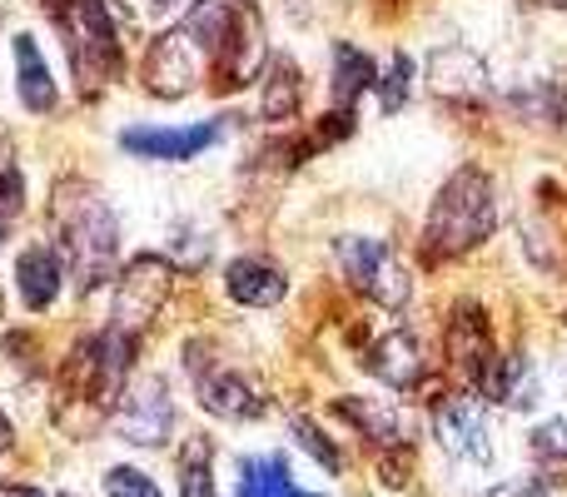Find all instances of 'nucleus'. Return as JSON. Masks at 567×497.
<instances>
[{"instance_id":"obj_1","label":"nucleus","mask_w":567,"mask_h":497,"mask_svg":"<svg viewBox=\"0 0 567 497\" xmlns=\"http://www.w3.org/2000/svg\"><path fill=\"white\" fill-rule=\"evenodd\" d=\"M493 229H498L493 179L483 175V169H453L449 185L433 195L429 219H423V253H429L433 263L458 259V253L478 249Z\"/></svg>"},{"instance_id":"obj_2","label":"nucleus","mask_w":567,"mask_h":497,"mask_svg":"<svg viewBox=\"0 0 567 497\" xmlns=\"http://www.w3.org/2000/svg\"><path fill=\"white\" fill-rule=\"evenodd\" d=\"M60 225V259L75 269L80 289H95V283L110 279V263H115L120 249V225H115V209L105 205V195L90 185H65L60 199L50 205Z\"/></svg>"},{"instance_id":"obj_3","label":"nucleus","mask_w":567,"mask_h":497,"mask_svg":"<svg viewBox=\"0 0 567 497\" xmlns=\"http://www.w3.org/2000/svg\"><path fill=\"white\" fill-rule=\"evenodd\" d=\"M50 15L65 30V50L70 65L85 85H100L120 70V45H115V25H110L105 0H55Z\"/></svg>"},{"instance_id":"obj_4","label":"nucleus","mask_w":567,"mask_h":497,"mask_svg":"<svg viewBox=\"0 0 567 497\" xmlns=\"http://www.w3.org/2000/svg\"><path fill=\"white\" fill-rule=\"evenodd\" d=\"M333 259H339L343 279L359 293H369L379 309H403V303H409L413 279H409V269L393 259L389 245L363 239V235H343V239H333Z\"/></svg>"},{"instance_id":"obj_5","label":"nucleus","mask_w":567,"mask_h":497,"mask_svg":"<svg viewBox=\"0 0 567 497\" xmlns=\"http://www.w3.org/2000/svg\"><path fill=\"white\" fill-rule=\"evenodd\" d=\"M175 428V403H169L165 379H135V389L120 393V408H115V433L125 443H140V448H159Z\"/></svg>"},{"instance_id":"obj_6","label":"nucleus","mask_w":567,"mask_h":497,"mask_svg":"<svg viewBox=\"0 0 567 497\" xmlns=\"http://www.w3.org/2000/svg\"><path fill=\"white\" fill-rule=\"evenodd\" d=\"M433 433H439V448L449 453L453 463H468V468H488L493 463L488 423H483V408L468 393L439 398V408H433Z\"/></svg>"},{"instance_id":"obj_7","label":"nucleus","mask_w":567,"mask_h":497,"mask_svg":"<svg viewBox=\"0 0 567 497\" xmlns=\"http://www.w3.org/2000/svg\"><path fill=\"white\" fill-rule=\"evenodd\" d=\"M205 60L209 55L195 45V35H189L185 25L169 30V35H159L155 45H150V55H145L150 95H159V100L189 95V90H195V80H199V70H205Z\"/></svg>"},{"instance_id":"obj_8","label":"nucleus","mask_w":567,"mask_h":497,"mask_svg":"<svg viewBox=\"0 0 567 497\" xmlns=\"http://www.w3.org/2000/svg\"><path fill=\"white\" fill-rule=\"evenodd\" d=\"M165 293H169V263L165 259H135L125 269V279H120V289H115V323L110 329H120V333H140L150 319H155V309L165 303Z\"/></svg>"},{"instance_id":"obj_9","label":"nucleus","mask_w":567,"mask_h":497,"mask_svg":"<svg viewBox=\"0 0 567 497\" xmlns=\"http://www.w3.org/2000/svg\"><path fill=\"white\" fill-rule=\"evenodd\" d=\"M225 135V125L219 120H205V125H185V130H169V125H135L120 135V145L130 149L135 159H195L205 155L215 139Z\"/></svg>"},{"instance_id":"obj_10","label":"nucleus","mask_w":567,"mask_h":497,"mask_svg":"<svg viewBox=\"0 0 567 497\" xmlns=\"http://www.w3.org/2000/svg\"><path fill=\"white\" fill-rule=\"evenodd\" d=\"M443 353H449L453 373H463V379L478 389V379L488 373V363H493V333H488V319H483L478 303H458V309H453Z\"/></svg>"},{"instance_id":"obj_11","label":"nucleus","mask_w":567,"mask_h":497,"mask_svg":"<svg viewBox=\"0 0 567 497\" xmlns=\"http://www.w3.org/2000/svg\"><path fill=\"white\" fill-rule=\"evenodd\" d=\"M363 369H369L373 379H383L389 389L409 393V389H419L423 383V369H429V363H423V349H419V339H413L409 329H389L383 339L369 343Z\"/></svg>"},{"instance_id":"obj_12","label":"nucleus","mask_w":567,"mask_h":497,"mask_svg":"<svg viewBox=\"0 0 567 497\" xmlns=\"http://www.w3.org/2000/svg\"><path fill=\"white\" fill-rule=\"evenodd\" d=\"M478 393L503 408H533L538 403V369H533L523 353H493L488 373L478 379Z\"/></svg>"},{"instance_id":"obj_13","label":"nucleus","mask_w":567,"mask_h":497,"mask_svg":"<svg viewBox=\"0 0 567 497\" xmlns=\"http://www.w3.org/2000/svg\"><path fill=\"white\" fill-rule=\"evenodd\" d=\"M225 289H229V299L245 303V309H275L284 293H289V279H284L279 263L245 253V259H235L225 269Z\"/></svg>"},{"instance_id":"obj_14","label":"nucleus","mask_w":567,"mask_h":497,"mask_svg":"<svg viewBox=\"0 0 567 497\" xmlns=\"http://www.w3.org/2000/svg\"><path fill=\"white\" fill-rule=\"evenodd\" d=\"M199 403H205L215 418H229V423H245V418H259V413H265L259 389L245 379V373H229V369L199 373Z\"/></svg>"},{"instance_id":"obj_15","label":"nucleus","mask_w":567,"mask_h":497,"mask_svg":"<svg viewBox=\"0 0 567 497\" xmlns=\"http://www.w3.org/2000/svg\"><path fill=\"white\" fill-rule=\"evenodd\" d=\"M60 279H65V259H60V249H50V245H30V249H20V259H16V289H20V299H25V309H50L55 303V293H60Z\"/></svg>"},{"instance_id":"obj_16","label":"nucleus","mask_w":567,"mask_h":497,"mask_svg":"<svg viewBox=\"0 0 567 497\" xmlns=\"http://www.w3.org/2000/svg\"><path fill=\"white\" fill-rule=\"evenodd\" d=\"M16 95L30 115H50L60 105V90L50 80L45 60L35 50V35H16Z\"/></svg>"},{"instance_id":"obj_17","label":"nucleus","mask_w":567,"mask_h":497,"mask_svg":"<svg viewBox=\"0 0 567 497\" xmlns=\"http://www.w3.org/2000/svg\"><path fill=\"white\" fill-rule=\"evenodd\" d=\"M239 497H319V493H303L299 483L289 478V463H284L279 453H269V458L239 463Z\"/></svg>"},{"instance_id":"obj_18","label":"nucleus","mask_w":567,"mask_h":497,"mask_svg":"<svg viewBox=\"0 0 567 497\" xmlns=\"http://www.w3.org/2000/svg\"><path fill=\"white\" fill-rule=\"evenodd\" d=\"M339 413L363 433V438L389 443V448H399L403 443V418H399V408H393L389 398H343Z\"/></svg>"},{"instance_id":"obj_19","label":"nucleus","mask_w":567,"mask_h":497,"mask_svg":"<svg viewBox=\"0 0 567 497\" xmlns=\"http://www.w3.org/2000/svg\"><path fill=\"white\" fill-rule=\"evenodd\" d=\"M369 85H379L373 60L363 55V50H353V45H333V105L353 115V100H359Z\"/></svg>"},{"instance_id":"obj_20","label":"nucleus","mask_w":567,"mask_h":497,"mask_svg":"<svg viewBox=\"0 0 567 497\" xmlns=\"http://www.w3.org/2000/svg\"><path fill=\"white\" fill-rule=\"evenodd\" d=\"M299 95H303L299 65H293V60H284V55H275V60H269V70H265V120H293Z\"/></svg>"},{"instance_id":"obj_21","label":"nucleus","mask_w":567,"mask_h":497,"mask_svg":"<svg viewBox=\"0 0 567 497\" xmlns=\"http://www.w3.org/2000/svg\"><path fill=\"white\" fill-rule=\"evenodd\" d=\"M215 448L209 438H189L179 448V497H215Z\"/></svg>"},{"instance_id":"obj_22","label":"nucleus","mask_w":567,"mask_h":497,"mask_svg":"<svg viewBox=\"0 0 567 497\" xmlns=\"http://www.w3.org/2000/svg\"><path fill=\"white\" fill-rule=\"evenodd\" d=\"M409 90H413V60L399 50V55L389 60V70L379 75V100H383V110H403Z\"/></svg>"},{"instance_id":"obj_23","label":"nucleus","mask_w":567,"mask_h":497,"mask_svg":"<svg viewBox=\"0 0 567 497\" xmlns=\"http://www.w3.org/2000/svg\"><path fill=\"white\" fill-rule=\"evenodd\" d=\"M433 90H443V95H483V65L468 55V50H458V75H443V70H433Z\"/></svg>"},{"instance_id":"obj_24","label":"nucleus","mask_w":567,"mask_h":497,"mask_svg":"<svg viewBox=\"0 0 567 497\" xmlns=\"http://www.w3.org/2000/svg\"><path fill=\"white\" fill-rule=\"evenodd\" d=\"M293 443H299V448H303V453H313V458H319V463H323V468H329V473H339V468H343L339 448H333V443H329V438H323V433H319V428H313V423H309V418H293Z\"/></svg>"},{"instance_id":"obj_25","label":"nucleus","mask_w":567,"mask_h":497,"mask_svg":"<svg viewBox=\"0 0 567 497\" xmlns=\"http://www.w3.org/2000/svg\"><path fill=\"white\" fill-rule=\"evenodd\" d=\"M105 493L110 497H165L155 488V478L140 473V468H110L105 473Z\"/></svg>"},{"instance_id":"obj_26","label":"nucleus","mask_w":567,"mask_h":497,"mask_svg":"<svg viewBox=\"0 0 567 497\" xmlns=\"http://www.w3.org/2000/svg\"><path fill=\"white\" fill-rule=\"evenodd\" d=\"M533 453L543 463H567V418H548L533 428Z\"/></svg>"},{"instance_id":"obj_27","label":"nucleus","mask_w":567,"mask_h":497,"mask_svg":"<svg viewBox=\"0 0 567 497\" xmlns=\"http://www.w3.org/2000/svg\"><path fill=\"white\" fill-rule=\"evenodd\" d=\"M20 209H25V179L16 165H0V219L20 215Z\"/></svg>"},{"instance_id":"obj_28","label":"nucleus","mask_w":567,"mask_h":497,"mask_svg":"<svg viewBox=\"0 0 567 497\" xmlns=\"http://www.w3.org/2000/svg\"><path fill=\"white\" fill-rule=\"evenodd\" d=\"M10 448H16V428H10V418L0 413V453H10Z\"/></svg>"},{"instance_id":"obj_29","label":"nucleus","mask_w":567,"mask_h":497,"mask_svg":"<svg viewBox=\"0 0 567 497\" xmlns=\"http://www.w3.org/2000/svg\"><path fill=\"white\" fill-rule=\"evenodd\" d=\"M0 497H40L35 488H16V483H0Z\"/></svg>"},{"instance_id":"obj_30","label":"nucleus","mask_w":567,"mask_h":497,"mask_svg":"<svg viewBox=\"0 0 567 497\" xmlns=\"http://www.w3.org/2000/svg\"><path fill=\"white\" fill-rule=\"evenodd\" d=\"M533 6H553V10H567V0H533Z\"/></svg>"}]
</instances>
